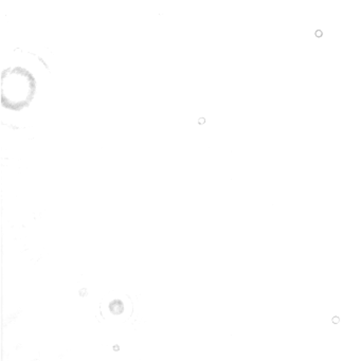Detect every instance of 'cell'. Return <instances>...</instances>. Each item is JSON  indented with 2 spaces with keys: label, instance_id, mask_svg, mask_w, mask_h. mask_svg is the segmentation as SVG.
Masks as SVG:
<instances>
[{
  "label": "cell",
  "instance_id": "cell-1",
  "mask_svg": "<svg viewBox=\"0 0 361 361\" xmlns=\"http://www.w3.org/2000/svg\"><path fill=\"white\" fill-rule=\"evenodd\" d=\"M101 316L111 323H124L134 312V303L126 293L111 291L100 303Z\"/></svg>",
  "mask_w": 361,
  "mask_h": 361
},
{
  "label": "cell",
  "instance_id": "cell-2",
  "mask_svg": "<svg viewBox=\"0 0 361 361\" xmlns=\"http://www.w3.org/2000/svg\"><path fill=\"white\" fill-rule=\"evenodd\" d=\"M10 94L9 99L10 103H13L16 105H25L29 102V97L33 92V83L31 81V78L27 75V73H20V71L13 73L10 78ZM8 88V90H9ZM5 97V96H4Z\"/></svg>",
  "mask_w": 361,
  "mask_h": 361
},
{
  "label": "cell",
  "instance_id": "cell-3",
  "mask_svg": "<svg viewBox=\"0 0 361 361\" xmlns=\"http://www.w3.org/2000/svg\"><path fill=\"white\" fill-rule=\"evenodd\" d=\"M331 322L333 324H338L340 322V318L338 316H334L333 319H331Z\"/></svg>",
  "mask_w": 361,
  "mask_h": 361
},
{
  "label": "cell",
  "instance_id": "cell-4",
  "mask_svg": "<svg viewBox=\"0 0 361 361\" xmlns=\"http://www.w3.org/2000/svg\"><path fill=\"white\" fill-rule=\"evenodd\" d=\"M321 31H317V37H321Z\"/></svg>",
  "mask_w": 361,
  "mask_h": 361
}]
</instances>
